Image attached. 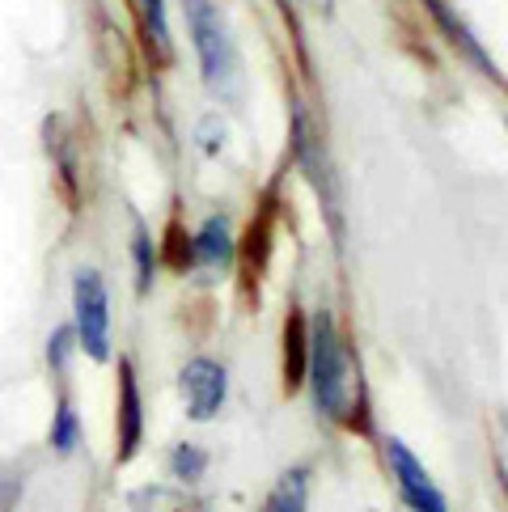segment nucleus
Masks as SVG:
<instances>
[{
    "instance_id": "10",
    "label": "nucleus",
    "mask_w": 508,
    "mask_h": 512,
    "mask_svg": "<svg viewBox=\"0 0 508 512\" xmlns=\"http://www.w3.org/2000/svg\"><path fill=\"white\" fill-rule=\"evenodd\" d=\"M77 432H81L77 411H72V402L64 398L56 419H51V449H56V453H72V449H77Z\"/></svg>"
},
{
    "instance_id": "13",
    "label": "nucleus",
    "mask_w": 508,
    "mask_h": 512,
    "mask_svg": "<svg viewBox=\"0 0 508 512\" xmlns=\"http://www.w3.org/2000/svg\"><path fill=\"white\" fill-rule=\"evenodd\" d=\"M68 347H72V331H56V339L47 343V360L56 364V369H64V360H68Z\"/></svg>"
},
{
    "instance_id": "11",
    "label": "nucleus",
    "mask_w": 508,
    "mask_h": 512,
    "mask_svg": "<svg viewBox=\"0 0 508 512\" xmlns=\"http://www.w3.org/2000/svg\"><path fill=\"white\" fill-rule=\"evenodd\" d=\"M492 457H496V474H500L504 496H508V415L492 419Z\"/></svg>"
},
{
    "instance_id": "9",
    "label": "nucleus",
    "mask_w": 508,
    "mask_h": 512,
    "mask_svg": "<svg viewBox=\"0 0 508 512\" xmlns=\"http://www.w3.org/2000/svg\"><path fill=\"white\" fill-rule=\"evenodd\" d=\"M140 17H144V34H149V47L161 60L170 56V30H166V13H161V0H140Z\"/></svg>"
},
{
    "instance_id": "1",
    "label": "nucleus",
    "mask_w": 508,
    "mask_h": 512,
    "mask_svg": "<svg viewBox=\"0 0 508 512\" xmlns=\"http://www.w3.org/2000/svg\"><path fill=\"white\" fill-rule=\"evenodd\" d=\"M310 381H314V407L335 419V424H352V411H356V369H352V352L343 335L335 331L331 314H318L314 318V331H310Z\"/></svg>"
},
{
    "instance_id": "12",
    "label": "nucleus",
    "mask_w": 508,
    "mask_h": 512,
    "mask_svg": "<svg viewBox=\"0 0 508 512\" xmlns=\"http://www.w3.org/2000/svg\"><path fill=\"white\" fill-rule=\"evenodd\" d=\"M174 470L183 474V479H195V474L204 470V457H199L195 445H183V449H178V457H174Z\"/></svg>"
},
{
    "instance_id": "7",
    "label": "nucleus",
    "mask_w": 508,
    "mask_h": 512,
    "mask_svg": "<svg viewBox=\"0 0 508 512\" xmlns=\"http://www.w3.org/2000/svg\"><path fill=\"white\" fill-rule=\"evenodd\" d=\"M305 500H310V470L297 466L276 483V491H271L263 512H305Z\"/></svg>"
},
{
    "instance_id": "6",
    "label": "nucleus",
    "mask_w": 508,
    "mask_h": 512,
    "mask_svg": "<svg viewBox=\"0 0 508 512\" xmlns=\"http://www.w3.org/2000/svg\"><path fill=\"white\" fill-rule=\"evenodd\" d=\"M140 432H144V419H140L136 369H132V360H123V373H119V457H123V462L136 453Z\"/></svg>"
},
{
    "instance_id": "4",
    "label": "nucleus",
    "mask_w": 508,
    "mask_h": 512,
    "mask_svg": "<svg viewBox=\"0 0 508 512\" xmlns=\"http://www.w3.org/2000/svg\"><path fill=\"white\" fill-rule=\"evenodd\" d=\"M178 381H183V398H187L191 419H212L225 407L229 386H225V369L216 360H204V356L191 360Z\"/></svg>"
},
{
    "instance_id": "5",
    "label": "nucleus",
    "mask_w": 508,
    "mask_h": 512,
    "mask_svg": "<svg viewBox=\"0 0 508 512\" xmlns=\"http://www.w3.org/2000/svg\"><path fill=\"white\" fill-rule=\"evenodd\" d=\"M390 466L398 474V487H403V500L415 508V512H449L445 508V496L432 483V474L415 462L411 449L403 441H390Z\"/></svg>"
},
{
    "instance_id": "8",
    "label": "nucleus",
    "mask_w": 508,
    "mask_h": 512,
    "mask_svg": "<svg viewBox=\"0 0 508 512\" xmlns=\"http://www.w3.org/2000/svg\"><path fill=\"white\" fill-rule=\"evenodd\" d=\"M229 233H225V221H221V216H212V221L204 225V229H199V237H195V259L199 263H229Z\"/></svg>"
},
{
    "instance_id": "14",
    "label": "nucleus",
    "mask_w": 508,
    "mask_h": 512,
    "mask_svg": "<svg viewBox=\"0 0 508 512\" xmlns=\"http://www.w3.org/2000/svg\"><path fill=\"white\" fill-rule=\"evenodd\" d=\"M149 237L136 233V259H140V288H149Z\"/></svg>"
},
{
    "instance_id": "3",
    "label": "nucleus",
    "mask_w": 508,
    "mask_h": 512,
    "mask_svg": "<svg viewBox=\"0 0 508 512\" xmlns=\"http://www.w3.org/2000/svg\"><path fill=\"white\" fill-rule=\"evenodd\" d=\"M72 305H77V343L85 347L94 360L111 356V297H106V284L98 271H81L77 276V292H72Z\"/></svg>"
},
{
    "instance_id": "2",
    "label": "nucleus",
    "mask_w": 508,
    "mask_h": 512,
    "mask_svg": "<svg viewBox=\"0 0 508 512\" xmlns=\"http://www.w3.org/2000/svg\"><path fill=\"white\" fill-rule=\"evenodd\" d=\"M187 26H191L208 89L216 98L233 102L242 94V60H238V47H233L225 17L216 13V5H208V0H187Z\"/></svg>"
}]
</instances>
